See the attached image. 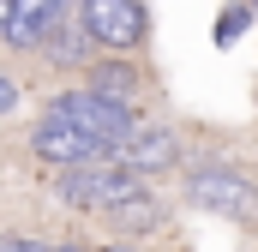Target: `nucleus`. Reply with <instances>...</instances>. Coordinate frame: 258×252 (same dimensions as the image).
Masks as SVG:
<instances>
[{
    "mask_svg": "<svg viewBox=\"0 0 258 252\" xmlns=\"http://www.w3.org/2000/svg\"><path fill=\"white\" fill-rule=\"evenodd\" d=\"M48 114L66 120V126H78L84 138H96L108 156L126 144L132 126H138L132 102H114V96H102V90H90V84H78V90H54V96H48Z\"/></svg>",
    "mask_w": 258,
    "mask_h": 252,
    "instance_id": "obj_1",
    "label": "nucleus"
},
{
    "mask_svg": "<svg viewBox=\"0 0 258 252\" xmlns=\"http://www.w3.org/2000/svg\"><path fill=\"white\" fill-rule=\"evenodd\" d=\"M144 180L120 168L114 156H102V162H78V168H54V198H60L66 210H108V204H120L126 192H138Z\"/></svg>",
    "mask_w": 258,
    "mask_h": 252,
    "instance_id": "obj_2",
    "label": "nucleus"
},
{
    "mask_svg": "<svg viewBox=\"0 0 258 252\" xmlns=\"http://www.w3.org/2000/svg\"><path fill=\"white\" fill-rule=\"evenodd\" d=\"M72 12H78L90 48H108V54H132V48H144V36H150L144 0H78Z\"/></svg>",
    "mask_w": 258,
    "mask_h": 252,
    "instance_id": "obj_3",
    "label": "nucleus"
},
{
    "mask_svg": "<svg viewBox=\"0 0 258 252\" xmlns=\"http://www.w3.org/2000/svg\"><path fill=\"white\" fill-rule=\"evenodd\" d=\"M186 198L198 210L228 216V222H252L258 216V186L246 174H234V168H192L186 174Z\"/></svg>",
    "mask_w": 258,
    "mask_h": 252,
    "instance_id": "obj_4",
    "label": "nucleus"
},
{
    "mask_svg": "<svg viewBox=\"0 0 258 252\" xmlns=\"http://www.w3.org/2000/svg\"><path fill=\"white\" fill-rule=\"evenodd\" d=\"M30 156H36V162H48V168H78V162H102L108 150H102L96 138H84L78 126L42 114V120L30 126Z\"/></svg>",
    "mask_w": 258,
    "mask_h": 252,
    "instance_id": "obj_5",
    "label": "nucleus"
},
{
    "mask_svg": "<svg viewBox=\"0 0 258 252\" xmlns=\"http://www.w3.org/2000/svg\"><path fill=\"white\" fill-rule=\"evenodd\" d=\"M114 162L132 168L138 180H144V174H162V168L180 162V138H174L168 126H144V120H138V126H132V138L114 150Z\"/></svg>",
    "mask_w": 258,
    "mask_h": 252,
    "instance_id": "obj_6",
    "label": "nucleus"
},
{
    "mask_svg": "<svg viewBox=\"0 0 258 252\" xmlns=\"http://www.w3.org/2000/svg\"><path fill=\"white\" fill-rule=\"evenodd\" d=\"M72 0H6V24H0V42L6 48H36L42 30L60 18Z\"/></svg>",
    "mask_w": 258,
    "mask_h": 252,
    "instance_id": "obj_7",
    "label": "nucleus"
},
{
    "mask_svg": "<svg viewBox=\"0 0 258 252\" xmlns=\"http://www.w3.org/2000/svg\"><path fill=\"white\" fill-rule=\"evenodd\" d=\"M36 54H48V66H60V72H66V66H84V60H90V36H84V24H78V12H72V6H66L48 30H42Z\"/></svg>",
    "mask_w": 258,
    "mask_h": 252,
    "instance_id": "obj_8",
    "label": "nucleus"
},
{
    "mask_svg": "<svg viewBox=\"0 0 258 252\" xmlns=\"http://www.w3.org/2000/svg\"><path fill=\"white\" fill-rule=\"evenodd\" d=\"M102 216H108V222H114L120 234H144V228H156V222H162V204H156L150 192L138 186V192H126L120 204H108Z\"/></svg>",
    "mask_w": 258,
    "mask_h": 252,
    "instance_id": "obj_9",
    "label": "nucleus"
},
{
    "mask_svg": "<svg viewBox=\"0 0 258 252\" xmlns=\"http://www.w3.org/2000/svg\"><path fill=\"white\" fill-rule=\"evenodd\" d=\"M90 90H102V96H114V102H132L138 96V72L126 60H102L90 66Z\"/></svg>",
    "mask_w": 258,
    "mask_h": 252,
    "instance_id": "obj_10",
    "label": "nucleus"
},
{
    "mask_svg": "<svg viewBox=\"0 0 258 252\" xmlns=\"http://www.w3.org/2000/svg\"><path fill=\"white\" fill-rule=\"evenodd\" d=\"M246 24H252V6H228V12H222V18H216V42H222V48H228V42H234V36H240V30H246Z\"/></svg>",
    "mask_w": 258,
    "mask_h": 252,
    "instance_id": "obj_11",
    "label": "nucleus"
},
{
    "mask_svg": "<svg viewBox=\"0 0 258 252\" xmlns=\"http://www.w3.org/2000/svg\"><path fill=\"white\" fill-rule=\"evenodd\" d=\"M0 252H54V246H48V240H36V234H6Z\"/></svg>",
    "mask_w": 258,
    "mask_h": 252,
    "instance_id": "obj_12",
    "label": "nucleus"
},
{
    "mask_svg": "<svg viewBox=\"0 0 258 252\" xmlns=\"http://www.w3.org/2000/svg\"><path fill=\"white\" fill-rule=\"evenodd\" d=\"M12 108H18V84H12V78H0V114H12Z\"/></svg>",
    "mask_w": 258,
    "mask_h": 252,
    "instance_id": "obj_13",
    "label": "nucleus"
},
{
    "mask_svg": "<svg viewBox=\"0 0 258 252\" xmlns=\"http://www.w3.org/2000/svg\"><path fill=\"white\" fill-rule=\"evenodd\" d=\"M54 252H90V246H78V240H66V246H54Z\"/></svg>",
    "mask_w": 258,
    "mask_h": 252,
    "instance_id": "obj_14",
    "label": "nucleus"
},
{
    "mask_svg": "<svg viewBox=\"0 0 258 252\" xmlns=\"http://www.w3.org/2000/svg\"><path fill=\"white\" fill-rule=\"evenodd\" d=\"M96 252H132V246H120V240H114V246H96Z\"/></svg>",
    "mask_w": 258,
    "mask_h": 252,
    "instance_id": "obj_15",
    "label": "nucleus"
},
{
    "mask_svg": "<svg viewBox=\"0 0 258 252\" xmlns=\"http://www.w3.org/2000/svg\"><path fill=\"white\" fill-rule=\"evenodd\" d=\"M0 24H6V0H0Z\"/></svg>",
    "mask_w": 258,
    "mask_h": 252,
    "instance_id": "obj_16",
    "label": "nucleus"
},
{
    "mask_svg": "<svg viewBox=\"0 0 258 252\" xmlns=\"http://www.w3.org/2000/svg\"><path fill=\"white\" fill-rule=\"evenodd\" d=\"M246 6H252V12H258V0H246Z\"/></svg>",
    "mask_w": 258,
    "mask_h": 252,
    "instance_id": "obj_17",
    "label": "nucleus"
}]
</instances>
